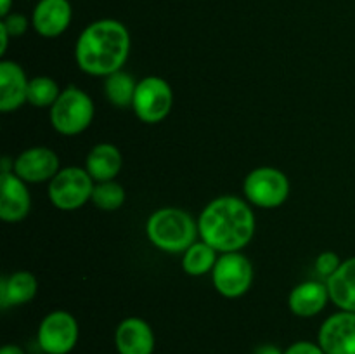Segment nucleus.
I'll return each instance as SVG.
<instances>
[{"label":"nucleus","instance_id":"f257e3e1","mask_svg":"<svg viewBox=\"0 0 355 354\" xmlns=\"http://www.w3.org/2000/svg\"><path fill=\"white\" fill-rule=\"evenodd\" d=\"M130 31L113 17L92 21L83 28L75 44V61L90 76H106L123 69L130 56Z\"/></svg>","mask_w":355,"mask_h":354},{"label":"nucleus","instance_id":"f03ea898","mask_svg":"<svg viewBox=\"0 0 355 354\" xmlns=\"http://www.w3.org/2000/svg\"><path fill=\"white\" fill-rule=\"evenodd\" d=\"M198 221L200 239L218 253L241 252L253 239L257 222L246 200L224 194L205 205Z\"/></svg>","mask_w":355,"mask_h":354},{"label":"nucleus","instance_id":"7ed1b4c3","mask_svg":"<svg viewBox=\"0 0 355 354\" xmlns=\"http://www.w3.org/2000/svg\"><path fill=\"white\" fill-rule=\"evenodd\" d=\"M146 236L158 250L184 253L198 242V221L189 212L177 207H163L153 212L146 222Z\"/></svg>","mask_w":355,"mask_h":354},{"label":"nucleus","instance_id":"20e7f679","mask_svg":"<svg viewBox=\"0 0 355 354\" xmlns=\"http://www.w3.org/2000/svg\"><path fill=\"white\" fill-rule=\"evenodd\" d=\"M96 117V106L89 94L76 85L61 90L58 101L49 108L52 128L61 135H78L90 127Z\"/></svg>","mask_w":355,"mask_h":354},{"label":"nucleus","instance_id":"39448f33","mask_svg":"<svg viewBox=\"0 0 355 354\" xmlns=\"http://www.w3.org/2000/svg\"><path fill=\"white\" fill-rule=\"evenodd\" d=\"M243 193L253 207L277 208L290 198L291 184L286 174L276 167H257L243 180Z\"/></svg>","mask_w":355,"mask_h":354},{"label":"nucleus","instance_id":"423d86ee","mask_svg":"<svg viewBox=\"0 0 355 354\" xmlns=\"http://www.w3.org/2000/svg\"><path fill=\"white\" fill-rule=\"evenodd\" d=\"M96 180L90 177L85 167L69 165L59 170L49 183V200L58 210L73 212L92 200Z\"/></svg>","mask_w":355,"mask_h":354},{"label":"nucleus","instance_id":"0eeeda50","mask_svg":"<svg viewBox=\"0 0 355 354\" xmlns=\"http://www.w3.org/2000/svg\"><path fill=\"white\" fill-rule=\"evenodd\" d=\"M172 106L173 90L165 78L149 75L139 80L134 104H132V110L139 120L149 125L159 124L168 117Z\"/></svg>","mask_w":355,"mask_h":354},{"label":"nucleus","instance_id":"6e6552de","mask_svg":"<svg viewBox=\"0 0 355 354\" xmlns=\"http://www.w3.org/2000/svg\"><path fill=\"white\" fill-rule=\"evenodd\" d=\"M214 288L225 298H239L252 288V260L241 252L220 253L211 271Z\"/></svg>","mask_w":355,"mask_h":354},{"label":"nucleus","instance_id":"1a4fd4ad","mask_svg":"<svg viewBox=\"0 0 355 354\" xmlns=\"http://www.w3.org/2000/svg\"><path fill=\"white\" fill-rule=\"evenodd\" d=\"M78 321L71 312L55 309L38 325L37 342L45 354H69L78 342Z\"/></svg>","mask_w":355,"mask_h":354},{"label":"nucleus","instance_id":"9d476101","mask_svg":"<svg viewBox=\"0 0 355 354\" xmlns=\"http://www.w3.org/2000/svg\"><path fill=\"white\" fill-rule=\"evenodd\" d=\"M59 170L58 153L47 146H31L14 158V174L28 184L51 183Z\"/></svg>","mask_w":355,"mask_h":354},{"label":"nucleus","instance_id":"9b49d317","mask_svg":"<svg viewBox=\"0 0 355 354\" xmlns=\"http://www.w3.org/2000/svg\"><path fill=\"white\" fill-rule=\"evenodd\" d=\"M318 342L326 354H355V312L328 316L319 328Z\"/></svg>","mask_w":355,"mask_h":354},{"label":"nucleus","instance_id":"f8f14e48","mask_svg":"<svg viewBox=\"0 0 355 354\" xmlns=\"http://www.w3.org/2000/svg\"><path fill=\"white\" fill-rule=\"evenodd\" d=\"M31 210L28 183L14 172L0 174V219L9 224L24 221Z\"/></svg>","mask_w":355,"mask_h":354},{"label":"nucleus","instance_id":"ddd939ff","mask_svg":"<svg viewBox=\"0 0 355 354\" xmlns=\"http://www.w3.org/2000/svg\"><path fill=\"white\" fill-rule=\"evenodd\" d=\"M71 19L73 7L69 0H38L31 12V26L44 38L61 37Z\"/></svg>","mask_w":355,"mask_h":354},{"label":"nucleus","instance_id":"4468645a","mask_svg":"<svg viewBox=\"0 0 355 354\" xmlns=\"http://www.w3.org/2000/svg\"><path fill=\"white\" fill-rule=\"evenodd\" d=\"M114 346L118 354H153L156 346L153 326L137 316L125 318L116 326Z\"/></svg>","mask_w":355,"mask_h":354},{"label":"nucleus","instance_id":"2eb2a0df","mask_svg":"<svg viewBox=\"0 0 355 354\" xmlns=\"http://www.w3.org/2000/svg\"><path fill=\"white\" fill-rule=\"evenodd\" d=\"M28 80L23 66L10 59L0 61V111L12 113L28 103Z\"/></svg>","mask_w":355,"mask_h":354},{"label":"nucleus","instance_id":"dca6fc26","mask_svg":"<svg viewBox=\"0 0 355 354\" xmlns=\"http://www.w3.org/2000/svg\"><path fill=\"white\" fill-rule=\"evenodd\" d=\"M331 301L329 298L328 287L326 281H302L293 290L290 292L288 297V307L298 318H314L319 312L324 311L326 304Z\"/></svg>","mask_w":355,"mask_h":354},{"label":"nucleus","instance_id":"f3484780","mask_svg":"<svg viewBox=\"0 0 355 354\" xmlns=\"http://www.w3.org/2000/svg\"><path fill=\"white\" fill-rule=\"evenodd\" d=\"M38 292V280L30 271H14L0 280V307L9 309L24 305L35 298Z\"/></svg>","mask_w":355,"mask_h":354},{"label":"nucleus","instance_id":"a211bd4d","mask_svg":"<svg viewBox=\"0 0 355 354\" xmlns=\"http://www.w3.org/2000/svg\"><path fill=\"white\" fill-rule=\"evenodd\" d=\"M123 167V155L118 146L111 142H99L89 151L85 158V170L96 183L114 180Z\"/></svg>","mask_w":355,"mask_h":354},{"label":"nucleus","instance_id":"6ab92c4d","mask_svg":"<svg viewBox=\"0 0 355 354\" xmlns=\"http://www.w3.org/2000/svg\"><path fill=\"white\" fill-rule=\"evenodd\" d=\"M326 287L340 311L355 312V257L343 260L338 271L326 280Z\"/></svg>","mask_w":355,"mask_h":354},{"label":"nucleus","instance_id":"aec40b11","mask_svg":"<svg viewBox=\"0 0 355 354\" xmlns=\"http://www.w3.org/2000/svg\"><path fill=\"white\" fill-rule=\"evenodd\" d=\"M217 259V250L205 243L203 239H200L182 253V269L189 276H205V274L214 271Z\"/></svg>","mask_w":355,"mask_h":354},{"label":"nucleus","instance_id":"412c9836","mask_svg":"<svg viewBox=\"0 0 355 354\" xmlns=\"http://www.w3.org/2000/svg\"><path fill=\"white\" fill-rule=\"evenodd\" d=\"M137 83L139 82H135L134 76L130 73L123 71V69L106 76L104 78V94H106V99L113 106L120 108V110L132 108Z\"/></svg>","mask_w":355,"mask_h":354},{"label":"nucleus","instance_id":"4be33fe9","mask_svg":"<svg viewBox=\"0 0 355 354\" xmlns=\"http://www.w3.org/2000/svg\"><path fill=\"white\" fill-rule=\"evenodd\" d=\"M61 89L52 76L38 75L30 78L28 103L35 108H51L58 101Z\"/></svg>","mask_w":355,"mask_h":354},{"label":"nucleus","instance_id":"5701e85b","mask_svg":"<svg viewBox=\"0 0 355 354\" xmlns=\"http://www.w3.org/2000/svg\"><path fill=\"white\" fill-rule=\"evenodd\" d=\"M127 200L125 187L116 180H104V183H96L92 191V203L97 208L106 212H114L123 207Z\"/></svg>","mask_w":355,"mask_h":354},{"label":"nucleus","instance_id":"b1692460","mask_svg":"<svg viewBox=\"0 0 355 354\" xmlns=\"http://www.w3.org/2000/svg\"><path fill=\"white\" fill-rule=\"evenodd\" d=\"M343 260L340 259V255L336 252H331V250H326V252L319 253L318 259H315V271L318 274H321L324 278V281L328 280L331 274H335L338 271V267L342 266Z\"/></svg>","mask_w":355,"mask_h":354},{"label":"nucleus","instance_id":"393cba45","mask_svg":"<svg viewBox=\"0 0 355 354\" xmlns=\"http://www.w3.org/2000/svg\"><path fill=\"white\" fill-rule=\"evenodd\" d=\"M0 23L6 26V30L9 31L10 38H17L23 37L24 33L28 31V26H30L31 21H28V17L21 12H10L9 16L2 17Z\"/></svg>","mask_w":355,"mask_h":354},{"label":"nucleus","instance_id":"a878e982","mask_svg":"<svg viewBox=\"0 0 355 354\" xmlns=\"http://www.w3.org/2000/svg\"><path fill=\"white\" fill-rule=\"evenodd\" d=\"M284 354H326V351L319 346V342H311V340H298L291 344Z\"/></svg>","mask_w":355,"mask_h":354},{"label":"nucleus","instance_id":"bb28decb","mask_svg":"<svg viewBox=\"0 0 355 354\" xmlns=\"http://www.w3.org/2000/svg\"><path fill=\"white\" fill-rule=\"evenodd\" d=\"M253 354H284V351L274 344H260L255 347Z\"/></svg>","mask_w":355,"mask_h":354},{"label":"nucleus","instance_id":"cd10ccee","mask_svg":"<svg viewBox=\"0 0 355 354\" xmlns=\"http://www.w3.org/2000/svg\"><path fill=\"white\" fill-rule=\"evenodd\" d=\"M9 40H10L9 31H7L6 26L0 23V56H3L7 52V45H9Z\"/></svg>","mask_w":355,"mask_h":354},{"label":"nucleus","instance_id":"c85d7f7f","mask_svg":"<svg viewBox=\"0 0 355 354\" xmlns=\"http://www.w3.org/2000/svg\"><path fill=\"white\" fill-rule=\"evenodd\" d=\"M0 354H26L23 347L16 346V344H6V346L0 349Z\"/></svg>","mask_w":355,"mask_h":354},{"label":"nucleus","instance_id":"c756f323","mask_svg":"<svg viewBox=\"0 0 355 354\" xmlns=\"http://www.w3.org/2000/svg\"><path fill=\"white\" fill-rule=\"evenodd\" d=\"M14 0H0V17H6L12 12Z\"/></svg>","mask_w":355,"mask_h":354},{"label":"nucleus","instance_id":"7c9ffc66","mask_svg":"<svg viewBox=\"0 0 355 354\" xmlns=\"http://www.w3.org/2000/svg\"><path fill=\"white\" fill-rule=\"evenodd\" d=\"M2 172H14V160L9 156H3L0 163V174Z\"/></svg>","mask_w":355,"mask_h":354}]
</instances>
